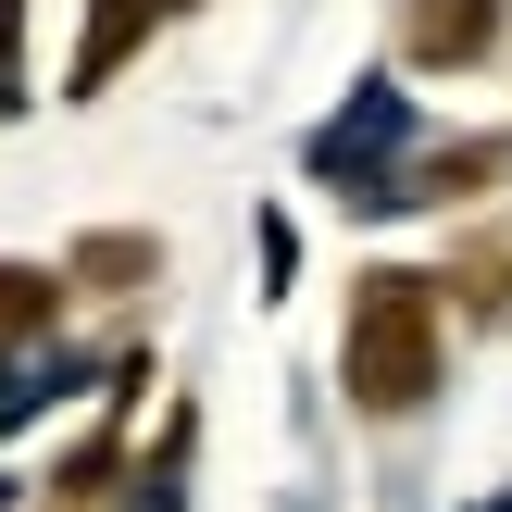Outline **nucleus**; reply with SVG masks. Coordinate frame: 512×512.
Segmentation results:
<instances>
[{
	"label": "nucleus",
	"instance_id": "1",
	"mask_svg": "<svg viewBox=\"0 0 512 512\" xmlns=\"http://www.w3.org/2000/svg\"><path fill=\"white\" fill-rule=\"evenodd\" d=\"M338 375H350V413H375V425L425 413V388H438V288H425L413 263H375V275H350Z\"/></svg>",
	"mask_w": 512,
	"mask_h": 512
},
{
	"label": "nucleus",
	"instance_id": "2",
	"mask_svg": "<svg viewBox=\"0 0 512 512\" xmlns=\"http://www.w3.org/2000/svg\"><path fill=\"white\" fill-rule=\"evenodd\" d=\"M150 25H163V0H88V38H75V63H63V100H100Z\"/></svg>",
	"mask_w": 512,
	"mask_h": 512
},
{
	"label": "nucleus",
	"instance_id": "3",
	"mask_svg": "<svg viewBox=\"0 0 512 512\" xmlns=\"http://www.w3.org/2000/svg\"><path fill=\"white\" fill-rule=\"evenodd\" d=\"M488 38H500V0H413L400 13V50L413 63H475Z\"/></svg>",
	"mask_w": 512,
	"mask_h": 512
},
{
	"label": "nucleus",
	"instance_id": "4",
	"mask_svg": "<svg viewBox=\"0 0 512 512\" xmlns=\"http://www.w3.org/2000/svg\"><path fill=\"white\" fill-rule=\"evenodd\" d=\"M50 313H63V275H38V263H0V338H38Z\"/></svg>",
	"mask_w": 512,
	"mask_h": 512
},
{
	"label": "nucleus",
	"instance_id": "5",
	"mask_svg": "<svg viewBox=\"0 0 512 512\" xmlns=\"http://www.w3.org/2000/svg\"><path fill=\"white\" fill-rule=\"evenodd\" d=\"M150 263H163L150 238H88V250H75V275H88V288H113V275H150Z\"/></svg>",
	"mask_w": 512,
	"mask_h": 512
}]
</instances>
